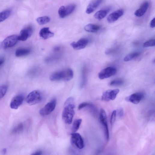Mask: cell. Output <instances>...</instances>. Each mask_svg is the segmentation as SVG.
Instances as JSON below:
<instances>
[{
	"label": "cell",
	"mask_w": 155,
	"mask_h": 155,
	"mask_svg": "<svg viewBox=\"0 0 155 155\" xmlns=\"http://www.w3.org/2000/svg\"><path fill=\"white\" fill-rule=\"evenodd\" d=\"M31 53V50L29 49L20 48L16 50L15 55L17 57H20L27 56Z\"/></svg>",
	"instance_id": "44dd1931"
},
{
	"label": "cell",
	"mask_w": 155,
	"mask_h": 155,
	"mask_svg": "<svg viewBox=\"0 0 155 155\" xmlns=\"http://www.w3.org/2000/svg\"><path fill=\"white\" fill-rule=\"evenodd\" d=\"M100 119L105 129V135L106 139L108 141L109 139V132L107 121V115L105 111L101 109L100 114Z\"/></svg>",
	"instance_id": "8fae6325"
},
{
	"label": "cell",
	"mask_w": 155,
	"mask_h": 155,
	"mask_svg": "<svg viewBox=\"0 0 155 155\" xmlns=\"http://www.w3.org/2000/svg\"><path fill=\"white\" fill-rule=\"evenodd\" d=\"M23 129V124L22 123H20L13 129L12 133L14 134L19 133L21 132Z\"/></svg>",
	"instance_id": "484cf974"
},
{
	"label": "cell",
	"mask_w": 155,
	"mask_h": 155,
	"mask_svg": "<svg viewBox=\"0 0 155 155\" xmlns=\"http://www.w3.org/2000/svg\"><path fill=\"white\" fill-rule=\"evenodd\" d=\"M155 18H154L151 21L150 23V26L152 28H153L155 27Z\"/></svg>",
	"instance_id": "d6a6232c"
},
{
	"label": "cell",
	"mask_w": 155,
	"mask_h": 155,
	"mask_svg": "<svg viewBox=\"0 0 155 155\" xmlns=\"http://www.w3.org/2000/svg\"><path fill=\"white\" fill-rule=\"evenodd\" d=\"M56 105V99H53L40 110L39 111L40 114L42 116H45L50 114L55 109Z\"/></svg>",
	"instance_id": "277c9868"
},
{
	"label": "cell",
	"mask_w": 155,
	"mask_h": 155,
	"mask_svg": "<svg viewBox=\"0 0 155 155\" xmlns=\"http://www.w3.org/2000/svg\"><path fill=\"white\" fill-rule=\"evenodd\" d=\"M75 8L76 5H71L66 7L61 6L58 11L59 17L63 18L68 16L74 12Z\"/></svg>",
	"instance_id": "8992f818"
},
{
	"label": "cell",
	"mask_w": 155,
	"mask_h": 155,
	"mask_svg": "<svg viewBox=\"0 0 155 155\" xmlns=\"http://www.w3.org/2000/svg\"><path fill=\"white\" fill-rule=\"evenodd\" d=\"M149 5L148 2H145L142 5L140 8L135 11V15L138 17H142L146 12Z\"/></svg>",
	"instance_id": "ac0fdd59"
},
{
	"label": "cell",
	"mask_w": 155,
	"mask_h": 155,
	"mask_svg": "<svg viewBox=\"0 0 155 155\" xmlns=\"http://www.w3.org/2000/svg\"><path fill=\"white\" fill-rule=\"evenodd\" d=\"M36 20L38 24L41 25H43L49 23L50 19L48 16H44L38 17Z\"/></svg>",
	"instance_id": "cb8c5ba5"
},
{
	"label": "cell",
	"mask_w": 155,
	"mask_h": 155,
	"mask_svg": "<svg viewBox=\"0 0 155 155\" xmlns=\"http://www.w3.org/2000/svg\"><path fill=\"white\" fill-rule=\"evenodd\" d=\"M24 99V96L21 94L18 95L14 97L12 99L10 104L11 108L15 109H18L22 104Z\"/></svg>",
	"instance_id": "5bb4252c"
},
{
	"label": "cell",
	"mask_w": 155,
	"mask_h": 155,
	"mask_svg": "<svg viewBox=\"0 0 155 155\" xmlns=\"http://www.w3.org/2000/svg\"><path fill=\"white\" fill-rule=\"evenodd\" d=\"M101 27L97 25L89 24L86 25L84 27L85 30L88 32L94 33L98 31Z\"/></svg>",
	"instance_id": "ffe728a7"
},
{
	"label": "cell",
	"mask_w": 155,
	"mask_h": 155,
	"mask_svg": "<svg viewBox=\"0 0 155 155\" xmlns=\"http://www.w3.org/2000/svg\"><path fill=\"white\" fill-rule=\"evenodd\" d=\"M71 141L73 145L79 149H82L84 147V140L81 135L78 133L75 132L71 134Z\"/></svg>",
	"instance_id": "5b68a950"
},
{
	"label": "cell",
	"mask_w": 155,
	"mask_h": 155,
	"mask_svg": "<svg viewBox=\"0 0 155 155\" xmlns=\"http://www.w3.org/2000/svg\"><path fill=\"white\" fill-rule=\"evenodd\" d=\"M155 45V40L154 39L149 40L145 42L144 45V47H152Z\"/></svg>",
	"instance_id": "f1b7e54d"
},
{
	"label": "cell",
	"mask_w": 155,
	"mask_h": 155,
	"mask_svg": "<svg viewBox=\"0 0 155 155\" xmlns=\"http://www.w3.org/2000/svg\"><path fill=\"white\" fill-rule=\"evenodd\" d=\"M42 99L43 96L41 92L38 90H34L28 95L26 101L28 104L32 105L40 103Z\"/></svg>",
	"instance_id": "3957f363"
},
{
	"label": "cell",
	"mask_w": 155,
	"mask_h": 155,
	"mask_svg": "<svg viewBox=\"0 0 155 155\" xmlns=\"http://www.w3.org/2000/svg\"><path fill=\"white\" fill-rule=\"evenodd\" d=\"M11 11L7 10L0 13V22L4 21L10 16Z\"/></svg>",
	"instance_id": "7402d4cb"
},
{
	"label": "cell",
	"mask_w": 155,
	"mask_h": 155,
	"mask_svg": "<svg viewBox=\"0 0 155 155\" xmlns=\"http://www.w3.org/2000/svg\"><path fill=\"white\" fill-rule=\"evenodd\" d=\"M90 105V104L87 102H83L78 107V109L79 110H81L82 109V108L87 106H89Z\"/></svg>",
	"instance_id": "4dcf8cb0"
},
{
	"label": "cell",
	"mask_w": 155,
	"mask_h": 155,
	"mask_svg": "<svg viewBox=\"0 0 155 155\" xmlns=\"http://www.w3.org/2000/svg\"><path fill=\"white\" fill-rule=\"evenodd\" d=\"M73 102V98L70 97L67 99L65 104L62 117L63 121L66 124H70L71 123L74 114L75 106Z\"/></svg>",
	"instance_id": "6da1fadb"
},
{
	"label": "cell",
	"mask_w": 155,
	"mask_h": 155,
	"mask_svg": "<svg viewBox=\"0 0 155 155\" xmlns=\"http://www.w3.org/2000/svg\"><path fill=\"white\" fill-rule=\"evenodd\" d=\"M40 35L44 40L53 37L54 35V33L51 32L48 27H45L41 29L39 33Z\"/></svg>",
	"instance_id": "e0dca14e"
},
{
	"label": "cell",
	"mask_w": 155,
	"mask_h": 155,
	"mask_svg": "<svg viewBox=\"0 0 155 155\" xmlns=\"http://www.w3.org/2000/svg\"><path fill=\"white\" fill-rule=\"evenodd\" d=\"M124 13V11L122 9L115 11L108 16L107 18V21L110 23H114L122 17Z\"/></svg>",
	"instance_id": "4fadbf2b"
},
{
	"label": "cell",
	"mask_w": 155,
	"mask_h": 155,
	"mask_svg": "<svg viewBox=\"0 0 155 155\" xmlns=\"http://www.w3.org/2000/svg\"><path fill=\"white\" fill-rule=\"evenodd\" d=\"M89 40L87 38H83L76 42H73L71 44L72 47L76 50H81L84 49L88 45Z\"/></svg>",
	"instance_id": "7c38bea8"
},
{
	"label": "cell",
	"mask_w": 155,
	"mask_h": 155,
	"mask_svg": "<svg viewBox=\"0 0 155 155\" xmlns=\"http://www.w3.org/2000/svg\"><path fill=\"white\" fill-rule=\"evenodd\" d=\"M144 97L143 94L141 93H136L127 97L126 100L135 104L139 103Z\"/></svg>",
	"instance_id": "9a60e30c"
},
{
	"label": "cell",
	"mask_w": 155,
	"mask_h": 155,
	"mask_svg": "<svg viewBox=\"0 0 155 155\" xmlns=\"http://www.w3.org/2000/svg\"><path fill=\"white\" fill-rule=\"evenodd\" d=\"M118 113L120 117H123L124 114V111L123 108H120L118 110Z\"/></svg>",
	"instance_id": "1f68e13d"
},
{
	"label": "cell",
	"mask_w": 155,
	"mask_h": 155,
	"mask_svg": "<svg viewBox=\"0 0 155 155\" xmlns=\"http://www.w3.org/2000/svg\"><path fill=\"white\" fill-rule=\"evenodd\" d=\"M110 10V8L103 10H100L97 12L94 15L95 18L98 20H101L104 18Z\"/></svg>",
	"instance_id": "d6986e66"
},
{
	"label": "cell",
	"mask_w": 155,
	"mask_h": 155,
	"mask_svg": "<svg viewBox=\"0 0 155 155\" xmlns=\"http://www.w3.org/2000/svg\"><path fill=\"white\" fill-rule=\"evenodd\" d=\"M124 82L121 80H116L111 82L110 85L111 86H119L123 85Z\"/></svg>",
	"instance_id": "83f0119b"
},
{
	"label": "cell",
	"mask_w": 155,
	"mask_h": 155,
	"mask_svg": "<svg viewBox=\"0 0 155 155\" xmlns=\"http://www.w3.org/2000/svg\"><path fill=\"white\" fill-rule=\"evenodd\" d=\"M5 60L4 58H0V66H1L4 62Z\"/></svg>",
	"instance_id": "e575fe53"
},
{
	"label": "cell",
	"mask_w": 155,
	"mask_h": 155,
	"mask_svg": "<svg viewBox=\"0 0 155 155\" xmlns=\"http://www.w3.org/2000/svg\"><path fill=\"white\" fill-rule=\"evenodd\" d=\"M73 76L72 70L70 68H67L54 72L50 76V79L52 81H68L72 79Z\"/></svg>",
	"instance_id": "7a4b0ae2"
},
{
	"label": "cell",
	"mask_w": 155,
	"mask_h": 155,
	"mask_svg": "<svg viewBox=\"0 0 155 155\" xmlns=\"http://www.w3.org/2000/svg\"><path fill=\"white\" fill-rule=\"evenodd\" d=\"M120 91V90L118 89L106 91L103 93L102 97V100L105 102L113 100L117 97Z\"/></svg>",
	"instance_id": "ba28073f"
},
{
	"label": "cell",
	"mask_w": 155,
	"mask_h": 155,
	"mask_svg": "<svg viewBox=\"0 0 155 155\" xmlns=\"http://www.w3.org/2000/svg\"><path fill=\"white\" fill-rule=\"evenodd\" d=\"M116 115V111L114 110L112 113L110 118V123L111 126L113 125L115 121Z\"/></svg>",
	"instance_id": "f546056e"
},
{
	"label": "cell",
	"mask_w": 155,
	"mask_h": 155,
	"mask_svg": "<svg viewBox=\"0 0 155 155\" xmlns=\"http://www.w3.org/2000/svg\"><path fill=\"white\" fill-rule=\"evenodd\" d=\"M140 54L138 53H134L128 55L126 56L124 59V61L125 62L130 61L139 56Z\"/></svg>",
	"instance_id": "d4e9b609"
},
{
	"label": "cell",
	"mask_w": 155,
	"mask_h": 155,
	"mask_svg": "<svg viewBox=\"0 0 155 155\" xmlns=\"http://www.w3.org/2000/svg\"><path fill=\"white\" fill-rule=\"evenodd\" d=\"M82 122L81 119H78L75 120L73 124L72 127V133L76 132L79 129Z\"/></svg>",
	"instance_id": "603a6c76"
},
{
	"label": "cell",
	"mask_w": 155,
	"mask_h": 155,
	"mask_svg": "<svg viewBox=\"0 0 155 155\" xmlns=\"http://www.w3.org/2000/svg\"><path fill=\"white\" fill-rule=\"evenodd\" d=\"M8 88L6 86L0 87V99L3 98L5 95L7 91Z\"/></svg>",
	"instance_id": "4316f807"
},
{
	"label": "cell",
	"mask_w": 155,
	"mask_h": 155,
	"mask_svg": "<svg viewBox=\"0 0 155 155\" xmlns=\"http://www.w3.org/2000/svg\"><path fill=\"white\" fill-rule=\"evenodd\" d=\"M103 0H93L88 5L86 12L90 14L94 12L102 2Z\"/></svg>",
	"instance_id": "2e32d148"
},
{
	"label": "cell",
	"mask_w": 155,
	"mask_h": 155,
	"mask_svg": "<svg viewBox=\"0 0 155 155\" xmlns=\"http://www.w3.org/2000/svg\"><path fill=\"white\" fill-rule=\"evenodd\" d=\"M42 154V152L41 150H38L35 151L32 154L34 155H41Z\"/></svg>",
	"instance_id": "836d02e7"
},
{
	"label": "cell",
	"mask_w": 155,
	"mask_h": 155,
	"mask_svg": "<svg viewBox=\"0 0 155 155\" xmlns=\"http://www.w3.org/2000/svg\"><path fill=\"white\" fill-rule=\"evenodd\" d=\"M18 36L16 35H12L6 38L3 42L2 45L5 49L12 47L17 43Z\"/></svg>",
	"instance_id": "9c48e42d"
},
{
	"label": "cell",
	"mask_w": 155,
	"mask_h": 155,
	"mask_svg": "<svg viewBox=\"0 0 155 155\" xmlns=\"http://www.w3.org/2000/svg\"><path fill=\"white\" fill-rule=\"evenodd\" d=\"M117 72L116 69L113 67H108L102 70L99 74V78L104 80L115 75Z\"/></svg>",
	"instance_id": "52a82bcc"
},
{
	"label": "cell",
	"mask_w": 155,
	"mask_h": 155,
	"mask_svg": "<svg viewBox=\"0 0 155 155\" xmlns=\"http://www.w3.org/2000/svg\"><path fill=\"white\" fill-rule=\"evenodd\" d=\"M7 149L6 148H4L2 150V153L4 154H5V153L7 152Z\"/></svg>",
	"instance_id": "d590c367"
},
{
	"label": "cell",
	"mask_w": 155,
	"mask_h": 155,
	"mask_svg": "<svg viewBox=\"0 0 155 155\" xmlns=\"http://www.w3.org/2000/svg\"><path fill=\"white\" fill-rule=\"evenodd\" d=\"M33 28L31 26H29L24 28L20 32L18 36V40L21 41H25L30 37L33 32Z\"/></svg>",
	"instance_id": "30bf717a"
}]
</instances>
